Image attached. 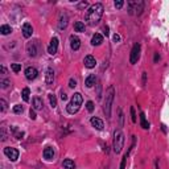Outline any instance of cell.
<instances>
[{"label":"cell","instance_id":"obj_1","mask_svg":"<svg viewBox=\"0 0 169 169\" xmlns=\"http://www.w3.org/2000/svg\"><path fill=\"white\" fill-rule=\"evenodd\" d=\"M103 4H100V3H95L93 4L91 7H90L87 9V12L86 15H84V20H86V22L89 25H97L98 22L100 21V19H102V16H103Z\"/></svg>","mask_w":169,"mask_h":169},{"label":"cell","instance_id":"obj_2","mask_svg":"<svg viewBox=\"0 0 169 169\" xmlns=\"http://www.w3.org/2000/svg\"><path fill=\"white\" fill-rule=\"evenodd\" d=\"M114 98H115V87L109 86L106 89L104 102H103V111L106 114V118H111V107H112V102H114Z\"/></svg>","mask_w":169,"mask_h":169},{"label":"cell","instance_id":"obj_3","mask_svg":"<svg viewBox=\"0 0 169 169\" xmlns=\"http://www.w3.org/2000/svg\"><path fill=\"white\" fill-rule=\"evenodd\" d=\"M82 102H83L82 95H81L80 93H75L74 95H73V98H71V100H70V103L66 106V111H67V114H70V115L77 114V112L80 111V109H81Z\"/></svg>","mask_w":169,"mask_h":169},{"label":"cell","instance_id":"obj_4","mask_svg":"<svg viewBox=\"0 0 169 169\" xmlns=\"http://www.w3.org/2000/svg\"><path fill=\"white\" fill-rule=\"evenodd\" d=\"M123 145H124V135L120 129H116L114 132V142H112V148H114V152L116 155L122 152Z\"/></svg>","mask_w":169,"mask_h":169},{"label":"cell","instance_id":"obj_5","mask_svg":"<svg viewBox=\"0 0 169 169\" xmlns=\"http://www.w3.org/2000/svg\"><path fill=\"white\" fill-rule=\"evenodd\" d=\"M140 49H142V46H140V44L136 42L132 46V50H131V54H129V62H131L132 65L136 64L139 61V57H140Z\"/></svg>","mask_w":169,"mask_h":169},{"label":"cell","instance_id":"obj_6","mask_svg":"<svg viewBox=\"0 0 169 169\" xmlns=\"http://www.w3.org/2000/svg\"><path fill=\"white\" fill-rule=\"evenodd\" d=\"M4 155L7 156L11 161H16L19 159V151L16 148H11V147L4 148Z\"/></svg>","mask_w":169,"mask_h":169},{"label":"cell","instance_id":"obj_7","mask_svg":"<svg viewBox=\"0 0 169 169\" xmlns=\"http://www.w3.org/2000/svg\"><path fill=\"white\" fill-rule=\"evenodd\" d=\"M57 50H58V38L57 37H53L52 40H50L49 46H48V53L50 56H54L56 53H57Z\"/></svg>","mask_w":169,"mask_h":169},{"label":"cell","instance_id":"obj_8","mask_svg":"<svg viewBox=\"0 0 169 169\" xmlns=\"http://www.w3.org/2000/svg\"><path fill=\"white\" fill-rule=\"evenodd\" d=\"M37 74H38V71H37L36 67L29 66V67H27V69H25V77H27V80H28V81H33V80H36Z\"/></svg>","mask_w":169,"mask_h":169},{"label":"cell","instance_id":"obj_9","mask_svg":"<svg viewBox=\"0 0 169 169\" xmlns=\"http://www.w3.org/2000/svg\"><path fill=\"white\" fill-rule=\"evenodd\" d=\"M27 53L31 56V57H36L38 50H37V46H36V42H28L27 44Z\"/></svg>","mask_w":169,"mask_h":169},{"label":"cell","instance_id":"obj_10","mask_svg":"<svg viewBox=\"0 0 169 169\" xmlns=\"http://www.w3.org/2000/svg\"><path fill=\"white\" fill-rule=\"evenodd\" d=\"M21 32H22V36H24L25 38H29L32 36V33H33V28H32V25L29 24V22H25V24L22 25V28H21Z\"/></svg>","mask_w":169,"mask_h":169},{"label":"cell","instance_id":"obj_11","mask_svg":"<svg viewBox=\"0 0 169 169\" xmlns=\"http://www.w3.org/2000/svg\"><path fill=\"white\" fill-rule=\"evenodd\" d=\"M53 81H54V70L52 67H48L46 75H45V82H46L48 86H50V84H53Z\"/></svg>","mask_w":169,"mask_h":169},{"label":"cell","instance_id":"obj_12","mask_svg":"<svg viewBox=\"0 0 169 169\" xmlns=\"http://www.w3.org/2000/svg\"><path fill=\"white\" fill-rule=\"evenodd\" d=\"M69 40H70V46H71L73 50H78V49H80V46H81V40H80V38H78L77 36L71 35Z\"/></svg>","mask_w":169,"mask_h":169},{"label":"cell","instance_id":"obj_13","mask_svg":"<svg viewBox=\"0 0 169 169\" xmlns=\"http://www.w3.org/2000/svg\"><path fill=\"white\" fill-rule=\"evenodd\" d=\"M83 64H84V66H86L87 69H93V67H95V65H97V61H95V58L93 57V56H86Z\"/></svg>","mask_w":169,"mask_h":169},{"label":"cell","instance_id":"obj_14","mask_svg":"<svg viewBox=\"0 0 169 169\" xmlns=\"http://www.w3.org/2000/svg\"><path fill=\"white\" fill-rule=\"evenodd\" d=\"M90 123H91V126L94 127V128H97V129H99V131H102L103 129V127H104V124H103V120H100L99 118H91V120H90Z\"/></svg>","mask_w":169,"mask_h":169},{"label":"cell","instance_id":"obj_15","mask_svg":"<svg viewBox=\"0 0 169 169\" xmlns=\"http://www.w3.org/2000/svg\"><path fill=\"white\" fill-rule=\"evenodd\" d=\"M44 157L46 160H53L54 159V149L52 147H46L44 149Z\"/></svg>","mask_w":169,"mask_h":169},{"label":"cell","instance_id":"obj_16","mask_svg":"<svg viewBox=\"0 0 169 169\" xmlns=\"http://www.w3.org/2000/svg\"><path fill=\"white\" fill-rule=\"evenodd\" d=\"M102 42H103V36L99 35V33H95L91 38V44L94 45V46H98V45H100Z\"/></svg>","mask_w":169,"mask_h":169},{"label":"cell","instance_id":"obj_17","mask_svg":"<svg viewBox=\"0 0 169 169\" xmlns=\"http://www.w3.org/2000/svg\"><path fill=\"white\" fill-rule=\"evenodd\" d=\"M44 103H42V99L41 98H33V110H42Z\"/></svg>","mask_w":169,"mask_h":169},{"label":"cell","instance_id":"obj_18","mask_svg":"<svg viewBox=\"0 0 169 169\" xmlns=\"http://www.w3.org/2000/svg\"><path fill=\"white\" fill-rule=\"evenodd\" d=\"M95 82H97V77H95L94 74H90L87 78H86V81H84V84H86V87H93Z\"/></svg>","mask_w":169,"mask_h":169},{"label":"cell","instance_id":"obj_19","mask_svg":"<svg viewBox=\"0 0 169 169\" xmlns=\"http://www.w3.org/2000/svg\"><path fill=\"white\" fill-rule=\"evenodd\" d=\"M67 21H69V19H67V15H61L60 17V22H58V27L60 29H65V28L67 27Z\"/></svg>","mask_w":169,"mask_h":169},{"label":"cell","instance_id":"obj_20","mask_svg":"<svg viewBox=\"0 0 169 169\" xmlns=\"http://www.w3.org/2000/svg\"><path fill=\"white\" fill-rule=\"evenodd\" d=\"M140 126H142L144 129H148L149 128V123L147 122V118H145L144 112H140Z\"/></svg>","mask_w":169,"mask_h":169},{"label":"cell","instance_id":"obj_21","mask_svg":"<svg viewBox=\"0 0 169 169\" xmlns=\"http://www.w3.org/2000/svg\"><path fill=\"white\" fill-rule=\"evenodd\" d=\"M143 9H144V2H143V0H139V2H136V7H135V13H136L138 16H139V15H142Z\"/></svg>","mask_w":169,"mask_h":169},{"label":"cell","instance_id":"obj_22","mask_svg":"<svg viewBox=\"0 0 169 169\" xmlns=\"http://www.w3.org/2000/svg\"><path fill=\"white\" fill-rule=\"evenodd\" d=\"M62 167H64V169H74V168H75V164H74V161H73V160L66 159V160H64V162H62Z\"/></svg>","mask_w":169,"mask_h":169},{"label":"cell","instance_id":"obj_23","mask_svg":"<svg viewBox=\"0 0 169 169\" xmlns=\"http://www.w3.org/2000/svg\"><path fill=\"white\" fill-rule=\"evenodd\" d=\"M29 95H31V90L28 87H24L21 91V97L24 99V102H29Z\"/></svg>","mask_w":169,"mask_h":169},{"label":"cell","instance_id":"obj_24","mask_svg":"<svg viewBox=\"0 0 169 169\" xmlns=\"http://www.w3.org/2000/svg\"><path fill=\"white\" fill-rule=\"evenodd\" d=\"M74 31L75 32H84V24H83L82 21L74 22Z\"/></svg>","mask_w":169,"mask_h":169},{"label":"cell","instance_id":"obj_25","mask_svg":"<svg viewBox=\"0 0 169 169\" xmlns=\"http://www.w3.org/2000/svg\"><path fill=\"white\" fill-rule=\"evenodd\" d=\"M12 32V28H11L9 25H2L0 27V33H2V35H9V33Z\"/></svg>","mask_w":169,"mask_h":169},{"label":"cell","instance_id":"obj_26","mask_svg":"<svg viewBox=\"0 0 169 169\" xmlns=\"http://www.w3.org/2000/svg\"><path fill=\"white\" fill-rule=\"evenodd\" d=\"M48 98H49V102H50V106L53 107H57V99H56V95L54 94H49L48 95Z\"/></svg>","mask_w":169,"mask_h":169},{"label":"cell","instance_id":"obj_27","mask_svg":"<svg viewBox=\"0 0 169 169\" xmlns=\"http://www.w3.org/2000/svg\"><path fill=\"white\" fill-rule=\"evenodd\" d=\"M135 7H136V2H128V13L129 15H133Z\"/></svg>","mask_w":169,"mask_h":169},{"label":"cell","instance_id":"obj_28","mask_svg":"<svg viewBox=\"0 0 169 169\" xmlns=\"http://www.w3.org/2000/svg\"><path fill=\"white\" fill-rule=\"evenodd\" d=\"M12 111L15 112V114H22V111H24V107H22L21 104H16V106H13Z\"/></svg>","mask_w":169,"mask_h":169},{"label":"cell","instance_id":"obj_29","mask_svg":"<svg viewBox=\"0 0 169 169\" xmlns=\"http://www.w3.org/2000/svg\"><path fill=\"white\" fill-rule=\"evenodd\" d=\"M11 69H12L15 73H19L21 70V64H12L11 65Z\"/></svg>","mask_w":169,"mask_h":169},{"label":"cell","instance_id":"obj_30","mask_svg":"<svg viewBox=\"0 0 169 169\" xmlns=\"http://www.w3.org/2000/svg\"><path fill=\"white\" fill-rule=\"evenodd\" d=\"M94 107H95V106H94V103L91 102V100H89V102L86 103V109H87L89 112H93V111H94Z\"/></svg>","mask_w":169,"mask_h":169},{"label":"cell","instance_id":"obj_31","mask_svg":"<svg viewBox=\"0 0 169 169\" xmlns=\"http://www.w3.org/2000/svg\"><path fill=\"white\" fill-rule=\"evenodd\" d=\"M0 84H2L3 89H7L9 84H11V81L9 80H2V81H0Z\"/></svg>","mask_w":169,"mask_h":169},{"label":"cell","instance_id":"obj_32","mask_svg":"<svg viewBox=\"0 0 169 169\" xmlns=\"http://www.w3.org/2000/svg\"><path fill=\"white\" fill-rule=\"evenodd\" d=\"M127 157H128V155L126 153L124 156H123V159H122V162H120V169H124L126 168V162H127Z\"/></svg>","mask_w":169,"mask_h":169},{"label":"cell","instance_id":"obj_33","mask_svg":"<svg viewBox=\"0 0 169 169\" xmlns=\"http://www.w3.org/2000/svg\"><path fill=\"white\" fill-rule=\"evenodd\" d=\"M0 106H2V109H0L2 112H4L5 110H7V102H5L4 99H0Z\"/></svg>","mask_w":169,"mask_h":169},{"label":"cell","instance_id":"obj_34","mask_svg":"<svg viewBox=\"0 0 169 169\" xmlns=\"http://www.w3.org/2000/svg\"><path fill=\"white\" fill-rule=\"evenodd\" d=\"M131 120H132V123H136V114H135L133 107H131Z\"/></svg>","mask_w":169,"mask_h":169},{"label":"cell","instance_id":"obj_35","mask_svg":"<svg viewBox=\"0 0 169 169\" xmlns=\"http://www.w3.org/2000/svg\"><path fill=\"white\" fill-rule=\"evenodd\" d=\"M77 86V81L74 80V78H70V81H69V87L70 89H74Z\"/></svg>","mask_w":169,"mask_h":169},{"label":"cell","instance_id":"obj_36","mask_svg":"<svg viewBox=\"0 0 169 169\" xmlns=\"http://www.w3.org/2000/svg\"><path fill=\"white\" fill-rule=\"evenodd\" d=\"M123 119H124V116H123L122 110L119 109V127H123Z\"/></svg>","mask_w":169,"mask_h":169},{"label":"cell","instance_id":"obj_37","mask_svg":"<svg viewBox=\"0 0 169 169\" xmlns=\"http://www.w3.org/2000/svg\"><path fill=\"white\" fill-rule=\"evenodd\" d=\"M123 4H124V2H122V0H118V2H115V7L118 9H120L123 7Z\"/></svg>","mask_w":169,"mask_h":169},{"label":"cell","instance_id":"obj_38","mask_svg":"<svg viewBox=\"0 0 169 169\" xmlns=\"http://www.w3.org/2000/svg\"><path fill=\"white\" fill-rule=\"evenodd\" d=\"M29 116H31V119H32V120H35V119H36V112H35V110H32V109H31V111H29Z\"/></svg>","mask_w":169,"mask_h":169},{"label":"cell","instance_id":"obj_39","mask_svg":"<svg viewBox=\"0 0 169 169\" xmlns=\"http://www.w3.org/2000/svg\"><path fill=\"white\" fill-rule=\"evenodd\" d=\"M87 5H89V4H87V2H82L80 5H78V8H86Z\"/></svg>","mask_w":169,"mask_h":169},{"label":"cell","instance_id":"obj_40","mask_svg":"<svg viewBox=\"0 0 169 169\" xmlns=\"http://www.w3.org/2000/svg\"><path fill=\"white\" fill-rule=\"evenodd\" d=\"M119 41H120V36L115 33V35H114V42H119Z\"/></svg>","mask_w":169,"mask_h":169},{"label":"cell","instance_id":"obj_41","mask_svg":"<svg viewBox=\"0 0 169 169\" xmlns=\"http://www.w3.org/2000/svg\"><path fill=\"white\" fill-rule=\"evenodd\" d=\"M145 83H147V73L144 71V73H143V86H144Z\"/></svg>","mask_w":169,"mask_h":169},{"label":"cell","instance_id":"obj_42","mask_svg":"<svg viewBox=\"0 0 169 169\" xmlns=\"http://www.w3.org/2000/svg\"><path fill=\"white\" fill-rule=\"evenodd\" d=\"M61 99H62V100H66V99H67V95H66L64 91L61 93Z\"/></svg>","mask_w":169,"mask_h":169},{"label":"cell","instance_id":"obj_43","mask_svg":"<svg viewBox=\"0 0 169 169\" xmlns=\"http://www.w3.org/2000/svg\"><path fill=\"white\" fill-rule=\"evenodd\" d=\"M103 31H104V35H106V36H109V27H104V28H103Z\"/></svg>","mask_w":169,"mask_h":169},{"label":"cell","instance_id":"obj_44","mask_svg":"<svg viewBox=\"0 0 169 169\" xmlns=\"http://www.w3.org/2000/svg\"><path fill=\"white\" fill-rule=\"evenodd\" d=\"M159 58H160L159 53H156V54H155V62H157V61H159Z\"/></svg>","mask_w":169,"mask_h":169}]
</instances>
